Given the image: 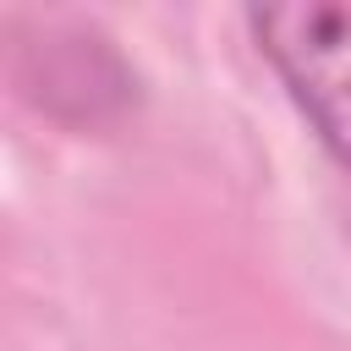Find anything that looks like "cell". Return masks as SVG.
<instances>
[{
  "label": "cell",
  "instance_id": "obj_1",
  "mask_svg": "<svg viewBox=\"0 0 351 351\" xmlns=\"http://www.w3.org/2000/svg\"><path fill=\"white\" fill-rule=\"evenodd\" d=\"M247 22L318 143L351 170V0L252 5Z\"/></svg>",
  "mask_w": 351,
  "mask_h": 351
}]
</instances>
